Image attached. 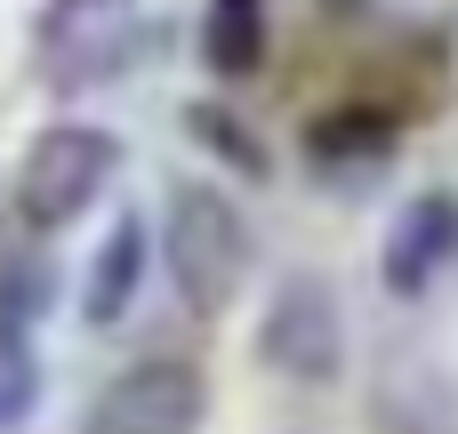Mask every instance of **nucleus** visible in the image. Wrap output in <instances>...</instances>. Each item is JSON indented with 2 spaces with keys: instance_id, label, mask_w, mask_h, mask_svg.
Segmentation results:
<instances>
[{
  "instance_id": "nucleus-1",
  "label": "nucleus",
  "mask_w": 458,
  "mask_h": 434,
  "mask_svg": "<svg viewBox=\"0 0 458 434\" xmlns=\"http://www.w3.org/2000/svg\"><path fill=\"white\" fill-rule=\"evenodd\" d=\"M161 258H169V282L193 314H225L250 282V226H242L233 193L185 177L161 217Z\"/></svg>"
},
{
  "instance_id": "nucleus-2",
  "label": "nucleus",
  "mask_w": 458,
  "mask_h": 434,
  "mask_svg": "<svg viewBox=\"0 0 458 434\" xmlns=\"http://www.w3.org/2000/svg\"><path fill=\"white\" fill-rule=\"evenodd\" d=\"M137 40H145L137 0H48L32 24V72L48 97H81L121 81L137 64Z\"/></svg>"
},
{
  "instance_id": "nucleus-3",
  "label": "nucleus",
  "mask_w": 458,
  "mask_h": 434,
  "mask_svg": "<svg viewBox=\"0 0 458 434\" xmlns=\"http://www.w3.org/2000/svg\"><path fill=\"white\" fill-rule=\"evenodd\" d=\"M121 169V137L97 129V121H48L32 145H24V169H16V217L32 234H56L72 217H89L105 201Z\"/></svg>"
},
{
  "instance_id": "nucleus-4",
  "label": "nucleus",
  "mask_w": 458,
  "mask_h": 434,
  "mask_svg": "<svg viewBox=\"0 0 458 434\" xmlns=\"http://www.w3.org/2000/svg\"><path fill=\"white\" fill-rule=\"evenodd\" d=\"M258 362L290 387H330L346 370V306L322 274H290L274 298H266V322H258Z\"/></svg>"
},
{
  "instance_id": "nucleus-5",
  "label": "nucleus",
  "mask_w": 458,
  "mask_h": 434,
  "mask_svg": "<svg viewBox=\"0 0 458 434\" xmlns=\"http://www.w3.org/2000/svg\"><path fill=\"white\" fill-rule=\"evenodd\" d=\"M201 419H209V379L177 354H145L97 387L81 434H201Z\"/></svg>"
},
{
  "instance_id": "nucleus-6",
  "label": "nucleus",
  "mask_w": 458,
  "mask_h": 434,
  "mask_svg": "<svg viewBox=\"0 0 458 434\" xmlns=\"http://www.w3.org/2000/svg\"><path fill=\"white\" fill-rule=\"evenodd\" d=\"M298 153H306V169L322 185H362V177H378L403 153V121L386 105H330V113L306 121Z\"/></svg>"
},
{
  "instance_id": "nucleus-7",
  "label": "nucleus",
  "mask_w": 458,
  "mask_h": 434,
  "mask_svg": "<svg viewBox=\"0 0 458 434\" xmlns=\"http://www.w3.org/2000/svg\"><path fill=\"white\" fill-rule=\"evenodd\" d=\"M443 266H458V193H411L386 226V250H378V274L394 298H427L443 282Z\"/></svg>"
},
{
  "instance_id": "nucleus-8",
  "label": "nucleus",
  "mask_w": 458,
  "mask_h": 434,
  "mask_svg": "<svg viewBox=\"0 0 458 434\" xmlns=\"http://www.w3.org/2000/svg\"><path fill=\"white\" fill-rule=\"evenodd\" d=\"M145 258H153L145 217H137V209L113 217V234L97 242V258H89V274H81V322H89V330H113V322L137 306V290H145Z\"/></svg>"
},
{
  "instance_id": "nucleus-9",
  "label": "nucleus",
  "mask_w": 458,
  "mask_h": 434,
  "mask_svg": "<svg viewBox=\"0 0 458 434\" xmlns=\"http://www.w3.org/2000/svg\"><path fill=\"white\" fill-rule=\"evenodd\" d=\"M266 40H274L266 0H209V16H201V56H209L217 81H250V72L266 64Z\"/></svg>"
},
{
  "instance_id": "nucleus-10",
  "label": "nucleus",
  "mask_w": 458,
  "mask_h": 434,
  "mask_svg": "<svg viewBox=\"0 0 458 434\" xmlns=\"http://www.w3.org/2000/svg\"><path fill=\"white\" fill-rule=\"evenodd\" d=\"M48 306H56V258L48 250H8L0 258V346H24Z\"/></svg>"
},
{
  "instance_id": "nucleus-11",
  "label": "nucleus",
  "mask_w": 458,
  "mask_h": 434,
  "mask_svg": "<svg viewBox=\"0 0 458 434\" xmlns=\"http://www.w3.org/2000/svg\"><path fill=\"white\" fill-rule=\"evenodd\" d=\"M177 121H185V137H193L201 153H217V161H225L233 177H266V169H274L266 137H258V129H250V121H242L233 105H217V97H193V105H185Z\"/></svg>"
},
{
  "instance_id": "nucleus-12",
  "label": "nucleus",
  "mask_w": 458,
  "mask_h": 434,
  "mask_svg": "<svg viewBox=\"0 0 458 434\" xmlns=\"http://www.w3.org/2000/svg\"><path fill=\"white\" fill-rule=\"evenodd\" d=\"M32 403H40V362H32L24 346H0V434L24 427Z\"/></svg>"
},
{
  "instance_id": "nucleus-13",
  "label": "nucleus",
  "mask_w": 458,
  "mask_h": 434,
  "mask_svg": "<svg viewBox=\"0 0 458 434\" xmlns=\"http://www.w3.org/2000/svg\"><path fill=\"white\" fill-rule=\"evenodd\" d=\"M0 209H8V201H0Z\"/></svg>"
}]
</instances>
